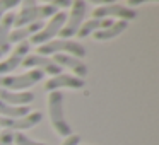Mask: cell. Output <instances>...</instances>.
Listing matches in <instances>:
<instances>
[{"mask_svg": "<svg viewBox=\"0 0 159 145\" xmlns=\"http://www.w3.org/2000/svg\"><path fill=\"white\" fill-rule=\"evenodd\" d=\"M31 50V43L29 41H22L12 50V53L9 55V58H5L4 62H0V75H9L11 72H14L16 68L22 65L24 58L29 55Z\"/></svg>", "mask_w": 159, "mask_h": 145, "instance_id": "9", "label": "cell"}, {"mask_svg": "<svg viewBox=\"0 0 159 145\" xmlns=\"http://www.w3.org/2000/svg\"><path fill=\"white\" fill-rule=\"evenodd\" d=\"M21 5H22V9L34 7V5H36V0H21Z\"/></svg>", "mask_w": 159, "mask_h": 145, "instance_id": "26", "label": "cell"}, {"mask_svg": "<svg viewBox=\"0 0 159 145\" xmlns=\"http://www.w3.org/2000/svg\"><path fill=\"white\" fill-rule=\"evenodd\" d=\"M41 120H43V113L33 111V113H28L22 118H0V126L4 130L16 133V131H24V130L36 126L38 123H41Z\"/></svg>", "mask_w": 159, "mask_h": 145, "instance_id": "8", "label": "cell"}, {"mask_svg": "<svg viewBox=\"0 0 159 145\" xmlns=\"http://www.w3.org/2000/svg\"><path fill=\"white\" fill-rule=\"evenodd\" d=\"M86 86L84 79H79L75 75H69V73H58V75L52 77L48 82L45 84V90L52 92V90H62L63 87L69 89H82Z\"/></svg>", "mask_w": 159, "mask_h": 145, "instance_id": "12", "label": "cell"}, {"mask_svg": "<svg viewBox=\"0 0 159 145\" xmlns=\"http://www.w3.org/2000/svg\"><path fill=\"white\" fill-rule=\"evenodd\" d=\"M86 14H87V2L86 0H72L70 14L67 15L65 24H63V28L58 33L60 38L70 39L72 36H75L79 28L82 26L84 19H86Z\"/></svg>", "mask_w": 159, "mask_h": 145, "instance_id": "4", "label": "cell"}, {"mask_svg": "<svg viewBox=\"0 0 159 145\" xmlns=\"http://www.w3.org/2000/svg\"><path fill=\"white\" fill-rule=\"evenodd\" d=\"M0 145H14V131L9 130L0 131Z\"/></svg>", "mask_w": 159, "mask_h": 145, "instance_id": "21", "label": "cell"}, {"mask_svg": "<svg viewBox=\"0 0 159 145\" xmlns=\"http://www.w3.org/2000/svg\"><path fill=\"white\" fill-rule=\"evenodd\" d=\"M46 104H48L50 120H52V125L55 128V131L62 138L70 137L72 135V128H70V125L65 121V116H63V92L62 90H52V92H48Z\"/></svg>", "mask_w": 159, "mask_h": 145, "instance_id": "1", "label": "cell"}, {"mask_svg": "<svg viewBox=\"0 0 159 145\" xmlns=\"http://www.w3.org/2000/svg\"><path fill=\"white\" fill-rule=\"evenodd\" d=\"M0 58H2V53H0Z\"/></svg>", "mask_w": 159, "mask_h": 145, "instance_id": "27", "label": "cell"}, {"mask_svg": "<svg viewBox=\"0 0 159 145\" xmlns=\"http://www.w3.org/2000/svg\"><path fill=\"white\" fill-rule=\"evenodd\" d=\"M62 145H80V137H79V135H74L72 133L70 137L63 138Z\"/></svg>", "mask_w": 159, "mask_h": 145, "instance_id": "23", "label": "cell"}, {"mask_svg": "<svg viewBox=\"0 0 159 145\" xmlns=\"http://www.w3.org/2000/svg\"><path fill=\"white\" fill-rule=\"evenodd\" d=\"M127 28H128V22L127 21H115L111 26L96 31L93 36H94V39H96V41H110V39L118 38V36H120Z\"/></svg>", "mask_w": 159, "mask_h": 145, "instance_id": "17", "label": "cell"}, {"mask_svg": "<svg viewBox=\"0 0 159 145\" xmlns=\"http://www.w3.org/2000/svg\"><path fill=\"white\" fill-rule=\"evenodd\" d=\"M145 2H157V0H128V5H127V7L134 9V7H137V5L145 4Z\"/></svg>", "mask_w": 159, "mask_h": 145, "instance_id": "24", "label": "cell"}, {"mask_svg": "<svg viewBox=\"0 0 159 145\" xmlns=\"http://www.w3.org/2000/svg\"><path fill=\"white\" fill-rule=\"evenodd\" d=\"M65 21H67V14L63 11H58L55 15H52V17H50V21L46 22V24L43 26V28L39 29L34 36H31L29 43H31V45L41 46V45H45V43L55 39V36H58L60 29L63 28Z\"/></svg>", "mask_w": 159, "mask_h": 145, "instance_id": "5", "label": "cell"}, {"mask_svg": "<svg viewBox=\"0 0 159 145\" xmlns=\"http://www.w3.org/2000/svg\"><path fill=\"white\" fill-rule=\"evenodd\" d=\"M36 53H38V55H43V56L57 55V53H65V55H72V56H77V58L82 60L84 56H86V48H84L79 41L58 38V39H52V41L38 46Z\"/></svg>", "mask_w": 159, "mask_h": 145, "instance_id": "2", "label": "cell"}, {"mask_svg": "<svg viewBox=\"0 0 159 145\" xmlns=\"http://www.w3.org/2000/svg\"><path fill=\"white\" fill-rule=\"evenodd\" d=\"M14 145H46V143L33 140V138H29L28 135H24L22 131H16L14 133Z\"/></svg>", "mask_w": 159, "mask_h": 145, "instance_id": "19", "label": "cell"}, {"mask_svg": "<svg viewBox=\"0 0 159 145\" xmlns=\"http://www.w3.org/2000/svg\"><path fill=\"white\" fill-rule=\"evenodd\" d=\"M22 65H24L26 68L41 70L43 73H50L52 77L62 73V68H60V67L57 65L55 62H53V58H50V56H43V55H38V53H34V55H28V56L24 58V62H22Z\"/></svg>", "mask_w": 159, "mask_h": 145, "instance_id": "10", "label": "cell"}, {"mask_svg": "<svg viewBox=\"0 0 159 145\" xmlns=\"http://www.w3.org/2000/svg\"><path fill=\"white\" fill-rule=\"evenodd\" d=\"M28 113H31L28 106H11L0 101V118H22Z\"/></svg>", "mask_w": 159, "mask_h": 145, "instance_id": "18", "label": "cell"}, {"mask_svg": "<svg viewBox=\"0 0 159 145\" xmlns=\"http://www.w3.org/2000/svg\"><path fill=\"white\" fill-rule=\"evenodd\" d=\"M46 5H53L57 9H67L72 5V0H43Z\"/></svg>", "mask_w": 159, "mask_h": 145, "instance_id": "22", "label": "cell"}, {"mask_svg": "<svg viewBox=\"0 0 159 145\" xmlns=\"http://www.w3.org/2000/svg\"><path fill=\"white\" fill-rule=\"evenodd\" d=\"M43 26H45V22L39 21V22H33V24L22 26V28H14L11 31L9 41H11V45H12V43L19 45V43H22V41H28V39H31V36H34L36 33L43 28Z\"/></svg>", "mask_w": 159, "mask_h": 145, "instance_id": "15", "label": "cell"}, {"mask_svg": "<svg viewBox=\"0 0 159 145\" xmlns=\"http://www.w3.org/2000/svg\"><path fill=\"white\" fill-rule=\"evenodd\" d=\"M93 17L98 19H115V21H134L137 17V12L134 9L127 7V5H120V4H108V5H101L96 7L93 12Z\"/></svg>", "mask_w": 159, "mask_h": 145, "instance_id": "7", "label": "cell"}, {"mask_svg": "<svg viewBox=\"0 0 159 145\" xmlns=\"http://www.w3.org/2000/svg\"><path fill=\"white\" fill-rule=\"evenodd\" d=\"M53 62L60 67V68H69L72 70V73L79 79H84L87 75V65L82 62L80 58L77 56H72V55H65V53H57L53 55Z\"/></svg>", "mask_w": 159, "mask_h": 145, "instance_id": "11", "label": "cell"}, {"mask_svg": "<svg viewBox=\"0 0 159 145\" xmlns=\"http://www.w3.org/2000/svg\"><path fill=\"white\" fill-rule=\"evenodd\" d=\"M14 19H16V14L14 12H9L0 21V53L2 55L9 53V50H11L9 36H11V31L14 29Z\"/></svg>", "mask_w": 159, "mask_h": 145, "instance_id": "14", "label": "cell"}, {"mask_svg": "<svg viewBox=\"0 0 159 145\" xmlns=\"http://www.w3.org/2000/svg\"><path fill=\"white\" fill-rule=\"evenodd\" d=\"M86 2H91V4L98 5V7H101V5H108V4H115L116 0H86Z\"/></svg>", "mask_w": 159, "mask_h": 145, "instance_id": "25", "label": "cell"}, {"mask_svg": "<svg viewBox=\"0 0 159 145\" xmlns=\"http://www.w3.org/2000/svg\"><path fill=\"white\" fill-rule=\"evenodd\" d=\"M45 79V73L41 70L31 68L29 72L22 73V75H0V87L7 90H28L29 87H33L36 82Z\"/></svg>", "mask_w": 159, "mask_h": 145, "instance_id": "3", "label": "cell"}, {"mask_svg": "<svg viewBox=\"0 0 159 145\" xmlns=\"http://www.w3.org/2000/svg\"><path fill=\"white\" fill-rule=\"evenodd\" d=\"M58 12V9L53 5H34L29 9H21L19 14H16L14 19V28H22V26L33 24V22H39L46 17H52Z\"/></svg>", "mask_w": 159, "mask_h": 145, "instance_id": "6", "label": "cell"}, {"mask_svg": "<svg viewBox=\"0 0 159 145\" xmlns=\"http://www.w3.org/2000/svg\"><path fill=\"white\" fill-rule=\"evenodd\" d=\"M17 5H21V0H0V21L5 14H9Z\"/></svg>", "mask_w": 159, "mask_h": 145, "instance_id": "20", "label": "cell"}, {"mask_svg": "<svg viewBox=\"0 0 159 145\" xmlns=\"http://www.w3.org/2000/svg\"><path fill=\"white\" fill-rule=\"evenodd\" d=\"M0 101L11 106H28L34 101V94L29 90L17 92V90H7L0 87Z\"/></svg>", "mask_w": 159, "mask_h": 145, "instance_id": "13", "label": "cell"}, {"mask_svg": "<svg viewBox=\"0 0 159 145\" xmlns=\"http://www.w3.org/2000/svg\"><path fill=\"white\" fill-rule=\"evenodd\" d=\"M115 22V19H98V17H91L89 21H84L82 26L79 28V31H77L75 36H79L80 39L82 38H87V36L94 34L96 31H99V29H104L108 28V26H111Z\"/></svg>", "mask_w": 159, "mask_h": 145, "instance_id": "16", "label": "cell"}]
</instances>
